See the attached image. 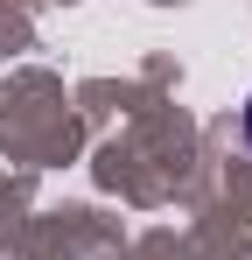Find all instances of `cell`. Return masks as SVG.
<instances>
[{"label":"cell","instance_id":"cell-1","mask_svg":"<svg viewBox=\"0 0 252 260\" xmlns=\"http://www.w3.org/2000/svg\"><path fill=\"white\" fill-rule=\"evenodd\" d=\"M238 134H245V148H252V91H245V106H238Z\"/></svg>","mask_w":252,"mask_h":260}]
</instances>
